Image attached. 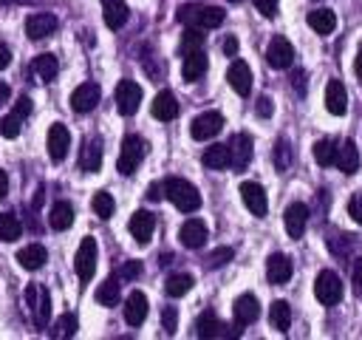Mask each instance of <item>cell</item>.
Returning a JSON list of instances; mask_svg holds the SVG:
<instances>
[{"mask_svg": "<svg viewBox=\"0 0 362 340\" xmlns=\"http://www.w3.org/2000/svg\"><path fill=\"white\" fill-rule=\"evenodd\" d=\"M99 96H102V91H99L96 82H82V85H76L74 94H71V108H74L76 113H88V110H93V108L99 105Z\"/></svg>", "mask_w": 362, "mask_h": 340, "instance_id": "cell-12", "label": "cell"}, {"mask_svg": "<svg viewBox=\"0 0 362 340\" xmlns=\"http://www.w3.org/2000/svg\"><path fill=\"white\" fill-rule=\"evenodd\" d=\"M20 232H23L20 218H17L14 212H0V241L11 244V241H17V238H20Z\"/></svg>", "mask_w": 362, "mask_h": 340, "instance_id": "cell-35", "label": "cell"}, {"mask_svg": "<svg viewBox=\"0 0 362 340\" xmlns=\"http://www.w3.org/2000/svg\"><path fill=\"white\" fill-rule=\"evenodd\" d=\"M192 283H195V278H192V275H187V272H175V275H170V278H167L164 292H167L170 298H181V295H187V292L192 289Z\"/></svg>", "mask_w": 362, "mask_h": 340, "instance_id": "cell-34", "label": "cell"}, {"mask_svg": "<svg viewBox=\"0 0 362 340\" xmlns=\"http://www.w3.org/2000/svg\"><path fill=\"white\" fill-rule=\"evenodd\" d=\"M204 40H206V34L201 28H187V34L181 37V54H189V51L204 48Z\"/></svg>", "mask_w": 362, "mask_h": 340, "instance_id": "cell-40", "label": "cell"}, {"mask_svg": "<svg viewBox=\"0 0 362 340\" xmlns=\"http://www.w3.org/2000/svg\"><path fill=\"white\" fill-rule=\"evenodd\" d=\"M175 320H178L175 306H164V312H161V323H164V332H167V334H175Z\"/></svg>", "mask_w": 362, "mask_h": 340, "instance_id": "cell-45", "label": "cell"}, {"mask_svg": "<svg viewBox=\"0 0 362 340\" xmlns=\"http://www.w3.org/2000/svg\"><path fill=\"white\" fill-rule=\"evenodd\" d=\"M255 8H257L263 17H274V14H277V0H255Z\"/></svg>", "mask_w": 362, "mask_h": 340, "instance_id": "cell-48", "label": "cell"}, {"mask_svg": "<svg viewBox=\"0 0 362 340\" xmlns=\"http://www.w3.org/2000/svg\"><path fill=\"white\" fill-rule=\"evenodd\" d=\"M14 113H17L20 119L28 116V113H31V99H28V96H20V99L14 102Z\"/></svg>", "mask_w": 362, "mask_h": 340, "instance_id": "cell-51", "label": "cell"}, {"mask_svg": "<svg viewBox=\"0 0 362 340\" xmlns=\"http://www.w3.org/2000/svg\"><path fill=\"white\" fill-rule=\"evenodd\" d=\"M141 275V264L139 261H127L124 266H122V272H119V278H124V280H133V278H139Z\"/></svg>", "mask_w": 362, "mask_h": 340, "instance_id": "cell-47", "label": "cell"}, {"mask_svg": "<svg viewBox=\"0 0 362 340\" xmlns=\"http://www.w3.org/2000/svg\"><path fill=\"white\" fill-rule=\"evenodd\" d=\"M20 116L17 113H8V116H3L0 119V136H6V139H17L20 136Z\"/></svg>", "mask_w": 362, "mask_h": 340, "instance_id": "cell-43", "label": "cell"}, {"mask_svg": "<svg viewBox=\"0 0 362 340\" xmlns=\"http://www.w3.org/2000/svg\"><path fill=\"white\" fill-rule=\"evenodd\" d=\"M175 17H178V23H184L187 28H201V31H206V28H218V26L223 23L226 11H223L221 6L184 3V6H178Z\"/></svg>", "mask_w": 362, "mask_h": 340, "instance_id": "cell-1", "label": "cell"}, {"mask_svg": "<svg viewBox=\"0 0 362 340\" xmlns=\"http://www.w3.org/2000/svg\"><path fill=\"white\" fill-rule=\"evenodd\" d=\"M68 144H71L68 128H65L62 122H54V125L48 128V156H51L54 162H62V159L68 156Z\"/></svg>", "mask_w": 362, "mask_h": 340, "instance_id": "cell-13", "label": "cell"}, {"mask_svg": "<svg viewBox=\"0 0 362 340\" xmlns=\"http://www.w3.org/2000/svg\"><path fill=\"white\" fill-rule=\"evenodd\" d=\"M206 224L201 221V218H189V221H184L181 224V232H178V238H181V244L187 246V249H198V246H204L206 244Z\"/></svg>", "mask_w": 362, "mask_h": 340, "instance_id": "cell-18", "label": "cell"}, {"mask_svg": "<svg viewBox=\"0 0 362 340\" xmlns=\"http://www.w3.org/2000/svg\"><path fill=\"white\" fill-rule=\"evenodd\" d=\"M266 62L272 65V68H288L291 62H294V48H291V42L286 40V37H272V42H269V48H266Z\"/></svg>", "mask_w": 362, "mask_h": 340, "instance_id": "cell-11", "label": "cell"}, {"mask_svg": "<svg viewBox=\"0 0 362 340\" xmlns=\"http://www.w3.org/2000/svg\"><path fill=\"white\" fill-rule=\"evenodd\" d=\"M269 323L277 332H288V326H291V306L286 300H274L269 306Z\"/></svg>", "mask_w": 362, "mask_h": 340, "instance_id": "cell-32", "label": "cell"}, {"mask_svg": "<svg viewBox=\"0 0 362 340\" xmlns=\"http://www.w3.org/2000/svg\"><path fill=\"white\" fill-rule=\"evenodd\" d=\"M8 96H11V88H8V85H3V82H0V102H6V99H8Z\"/></svg>", "mask_w": 362, "mask_h": 340, "instance_id": "cell-58", "label": "cell"}, {"mask_svg": "<svg viewBox=\"0 0 362 340\" xmlns=\"http://www.w3.org/2000/svg\"><path fill=\"white\" fill-rule=\"evenodd\" d=\"M252 153H255L252 136H249V133H235L232 142H229V167L243 170V167L252 162Z\"/></svg>", "mask_w": 362, "mask_h": 340, "instance_id": "cell-9", "label": "cell"}, {"mask_svg": "<svg viewBox=\"0 0 362 340\" xmlns=\"http://www.w3.org/2000/svg\"><path fill=\"white\" fill-rule=\"evenodd\" d=\"M348 212H351V218H354L356 224H362V190L351 196V201H348Z\"/></svg>", "mask_w": 362, "mask_h": 340, "instance_id": "cell-46", "label": "cell"}, {"mask_svg": "<svg viewBox=\"0 0 362 340\" xmlns=\"http://www.w3.org/2000/svg\"><path fill=\"white\" fill-rule=\"evenodd\" d=\"M17 264H20L23 269H28V272L40 269V266L45 264V246H42V244H28V246H23V249L17 252Z\"/></svg>", "mask_w": 362, "mask_h": 340, "instance_id": "cell-28", "label": "cell"}, {"mask_svg": "<svg viewBox=\"0 0 362 340\" xmlns=\"http://www.w3.org/2000/svg\"><path fill=\"white\" fill-rule=\"evenodd\" d=\"M153 230H156V215L150 210H136L133 218H130V232H133L136 244L147 246L150 238H153Z\"/></svg>", "mask_w": 362, "mask_h": 340, "instance_id": "cell-14", "label": "cell"}, {"mask_svg": "<svg viewBox=\"0 0 362 340\" xmlns=\"http://www.w3.org/2000/svg\"><path fill=\"white\" fill-rule=\"evenodd\" d=\"M34 71H37V76H40L42 82H51V79L59 74V62H57L54 54H40V57L34 60Z\"/></svg>", "mask_w": 362, "mask_h": 340, "instance_id": "cell-36", "label": "cell"}, {"mask_svg": "<svg viewBox=\"0 0 362 340\" xmlns=\"http://www.w3.org/2000/svg\"><path fill=\"white\" fill-rule=\"evenodd\" d=\"M226 82L232 85L235 94L249 96V91H252V71H249V65L243 60H235L229 65V71H226Z\"/></svg>", "mask_w": 362, "mask_h": 340, "instance_id": "cell-16", "label": "cell"}, {"mask_svg": "<svg viewBox=\"0 0 362 340\" xmlns=\"http://www.w3.org/2000/svg\"><path fill=\"white\" fill-rule=\"evenodd\" d=\"M229 3H240V0H229Z\"/></svg>", "mask_w": 362, "mask_h": 340, "instance_id": "cell-60", "label": "cell"}, {"mask_svg": "<svg viewBox=\"0 0 362 340\" xmlns=\"http://www.w3.org/2000/svg\"><path fill=\"white\" fill-rule=\"evenodd\" d=\"M221 128H223V116H221L218 110H204V113H198V116L192 119L189 133H192V139L204 142V139L218 136V133H221Z\"/></svg>", "mask_w": 362, "mask_h": 340, "instance_id": "cell-7", "label": "cell"}, {"mask_svg": "<svg viewBox=\"0 0 362 340\" xmlns=\"http://www.w3.org/2000/svg\"><path fill=\"white\" fill-rule=\"evenodd\" d=\"M314 159H317V164H322V167L334 164V159H337V142H334V139H320V142L314 144Z\"/></svg>", "mask_w": 362, "mask_h": 340, "instance_id": "cell-38", "label": "cell"}, {"mask_svg": "<svg viewBox=\"0 0 362 340\" xmlns=\"http://www.w3.org/2000/svg\"><path fill=\"white\" fill-rule=\"evenodd\" d=\"M266 278H269V283H274V286L286 283V280L291 278V258L283 255V252L269 255V261H266Z\"/></svg>", "mask_w": 362, "mask_h": 340, "instance_id": "cell-19", "label": "cell"}, {"mask_svg": "<svg viewBox=\"0 0 362 340\" xmlns=\"http://www.w3.org/2000/svg\"><path fill=\"white\" fill-rule=\"evenodd\" d=\"M3 6H14V3H20V0H0Z\"/></svg>", "mask_w": 362, "mask_h": 340, "instance_id": "cell-59", "label": "cell"}, {"mask_svg": "<svg viewBox=\"0 0 362 340\" xmlns=\"http://www.w3.org/2000/svg\"><path fill=\"white\" fill-rule=\"evenodd\" d=\"M25 306L31 312L34 326L37 329H45V323L51 317V295H48V289L40 286V283H28L25 286Z\"/></svg>", "mask_w": 362, "mask_h": 340, "instance_id": "cell-3", "label": "cell"}, {"mask_svg": "<svg viewBox=\"0 0 362 340\" xmlns=\"http://www.w3.org/2000/svg\"><path fill=\"white\" fill-rule=\"evenodd\" d=\"M150 113H153L156 119H161V122H173V119L178 116V102H175V96H173L170 91L156 94V99H153V105H150Z\"/></svg>", "mask_w": 362, "mask_h": 340, "instance_id": "cell-25", "label": "cell"}, {"mask_svg": "<svg viewBox=\"0 0 362 340\" xmlns=\"http://www.w3.org/2000/svg\"><path fill=\"white\" fill-rule=\"evenodd\" d=\"M74 334H76V314H74V312H65V314L57 320L51 337H74Z\"/></svg>", "mask_w": 362, "mask_h": 340, "instance_id": "cell-41", "label": "cell"}, {"mask_svg": "<svg viewBox=\"0 0 362 340\" xmlns=\"http://www.w3.org/2000/svg\"><path fill=\"white\" fill-rule=\"evenodd\" d=\"M232 314H235V326L238 329H243V326H249V323H255L257 320V314H260V306H257V298L255 295H240L238 300H235V306H232Z\"/></svg>", "mask_w": 362, "mask_h": 340, "instance_id": "cell-15", "label": "cell"}, {"mask_svg": "<svg viewBox=\"0 0 362 340\" xmlns=\"http://www.w3.org/2000/svg\"><path fill=\"white\" fill-rule=\"evenodd\" d=\"M8 196V176H6V170H0V201Z\"/></svg>", "mask_w": 362, "mask_h": 340, "instance_id": "cell-56", "label": "cell"}, {"mask_svg": "<svg viewBox=\"0 0 362 340\" xmlns=\"http://www.w3.org/2000/svg\"><path fill=\"white\" fill-rule=\"evenodd\" d=\"M96 303L99 306H116L119 303V278H107L96 289Z\"/></svg>", "mask_w": 362, "mask_h": 340, "instance_id": "cell-37", "label": "cell"}, {"mask_svg": "<svg viewBox=\"0 0 362 340\" xmlns=\"http://www.w3.org/2000/svg\"><path fill=\"white\" fill-rule=\"evenodd\" d=\"M283 221H286V232H288V238H300V235L305 232V224H308V207L300 204V201L288 204Z\"/></svg>", "mask_w": 362, "mask_h": 340, "instance_id": "cell-17", "label": "cell"}, {"mask_svg": "<svg viewBox=\"0 0 362 340\" xmlns=\"http://www.w3.org/2000/svg\"><path fill=\"white\" fill-rule=\"evenodd\" d=\"M74 266H76V275L82 283H88L93 278V272H96V241L93 238H82L76 258H74Z\"/></svg>", "mask_w": 362, "mask_h": 340, "instance_id": "cell-8", "label": "cell"}, {"mask_svg": "<svg viewBox=\"0 0 362 340\" xmlns=\"http://www.w3.org/2000/svg\"><path fill=\"white\" fill-rule=\"evenodd\" d=\"M325 110L334 116H342L348 110V94H345V85L339 79H331L325 85Z\"/></svg>", "mask_w": 362, "mask_h": 340, "instance_id": "cell-22", "label": "cell"}, {"mask_svg": "<svg viewBox=\"0 0 362 340\" xmlns=\"http://www.w3.org/2000/svg\"><path fill=\"white\" fill-rule=\"evenodd\" d=\"M232 255H235V252H232L229 246H221V249H215V252L206 258V266H209V269H218V266L229 264V261H232Z\"/></svg>", "mask_w": 362, "mask_h": 340, "instance_id": "cell-44", "label": "cell"}, {"mask_svg": "<svg viewBox=\"0 0 362 340\" xmlns=\"http://www.w3.org/2000/svg\"><path fill=\"white\" fill-rule=\"evenodd\" d=\"M57 31V17L54 14H28L25 20V34L31 40H45Z\"/></svg>", "mask_w": 362, "mask_h": 340, "instance_id": "cell-21", "label": "cell"}, {"mask_svg": "<svg viewBox=\"0 0 362 340\" xmlns=\"http://www.w3.org/2000/svg\"><path fill=\"white\" fill-rule=\"evenodd\" d=\"M308 26L317 31V34H331L334 28H337V14L331 11V8H314V11H308Z\"/></svg>", "mask_w": 362, "mask_h": 340, "instance_id": "cell-30", "label": "cell"}, {"mask_svg": "<svg viewBox=\"0 0 362 340\" xmlns=\"http://www.w3.org/2000/svg\"><path fill=\"white\" fill-rule=\"evenodd\" d=\"M201 162L209 170H226L229 167V144H212V147H206L204 156H201Z\"/></svg>", "mask_w": 362, "mask_h": 340, "instance_id": "cell-31", "label": "cell"}, {"mask_svg": "<svg viewBox=\"0 0 362 340\" xmlns=\"http://www.w3.org/2000/svg\"><path fill=\"white\" fill-rule=\"evenodd\" d=\"M147 198H150V201L164 198V181H153V184L147 187Z\"/></svg>", "mask_w": 362, "mask_h": 340, "instance_id": "cell-52", "label": "cell"}, {"mask_svg": "<svg viewBox=\"0 0 362 340\" xmlns=\"http://www.w3.org/2000/svg\"><path fill=\"white\" fill-rule=\"evenodd\" d=\"M240 198H243V204H246V210H249L252 215H257V218L266 215L269 198H266V190H263L257 181H243V184H240Z\"/></svg>", "mask_w": 362, "mask_h": 340, "instance_id": "cell-10", "label": "cell"}, {"mask_svg": "<svg viewBox=\"0 0 362 340\" xmlns=\"http://www.w3.org/2000/svg\"><path fill=\"white\" fill-rule=\"evenodd\" d=\"M90 207H93V212H96L102 221H107V218L113 215V207H116V204H113V196H110V193L99 190V193L90 198Z\"/></svg>", "mask_w": 362, "mask_h": 340, "instance_id": "cell-39", "label": "cell"}, {"mask_svg": "<svg viewBox=\"0 0 362 340\" xmlns=\"http://www.w3.org/2000/svg\"><path fill=\"white\" fill-rule=\"evenodd\" d=\"M8 65H11V48L6 42H0V71L8 68Z\"/></svg>", "mask_w": 362, "mask_h": 340, "instance_id": "cell-54", "label": "cell"}, {"mask_svg": "<svg viewBox=\"0 0 362 340\" xmlns=\"http://www.w3.org/2000/svg\"><path fill=\"white\" fill-rule=\"evenodd\" d=\"M255 110H257V116H263V119H266V116H272L274 105H272V99H269V96H260V99H257V105H255Z\"/></svg>", "mask_w": 362, "mask_h": 340, "instance_id": "cell-50", "label": "cell"}, {"mask_svg": "<svg viewBox=\"0 0 362 340\" xmlns=\"http://www.w3.org/2000/svg\"><path fill=\"white\" fill-rule=\"evenodd\" d=\"M223 54H226V57H235V54H238V40H235V37H226V40H223Z\"/></svg>", "mask_w": 362, "mask_h": 340, "instance_id": "cell-55", "label": "cell"}, {"mask_svg": "<svg viewBox=\"0 0 362 340\" xmlns=\"http://www.w3.org/2000/svg\"><path fill=\"white\" fill-rule=\"evenodd\" d=\"M144 139L141 136H124V142H122V150H119V162H116V170L122 173V176H133L136 173V167L141 164V159H144Z\"/></svg>", "mask_w": 362, "mask_h": 340, "instance_id": "cell-4", "label": "cell"}, {"mask_svg": "<svg viewBox=\"0 0 362 340\" xmlns=\"http://www.w3.org/2000/svg\"><path fill=\"white\" fill-rule=\"evenodd\" d=\"M351 280H354V289H356V295L362 298V258H356V261H354V269H351Z\"/></svg>", "mask_w": 362, "mask_h": 340, "instance_id": "cell-49", "label": "cell"}, {"mask_svg": "<svg viewBox=\"0 0 362 340\" xmlns=\"http://www.w3.org/2000/svg\"><path fill=\"white\" fill-rule=\"evenodd\" d=\"M204 74H206V54H204V48L184 54V62H181V76H184L187 82H195V79H201Z\"/></svg>", "mask_w": 362, "mask_h": 340, "instance_id": "cell-23", "label": "cell"}, {"mask_svg": "<svg viewBox=\"0 0 362 340\" xmlns=\"http://www.w3.org/2000/svg\"><path fill=\"white\" fill-rule=\"evenodd\" d=\"M144 317H147V298H144V292H130L124 298V323L136 329V326L144 323Z\"/></svg>", "mask_w": 362, "mask_h": 340, "instance_id": "cell-20", "label": "cell"}, {"mask_svg": "<svg viewBox=\"0 0 362 340\" xmlns=\"http://www.w3.org/2000/svg\"><path fill=\"white\" fill-rule=\"evenodd\" d=\"M291 85L297 88V94H305V71H294L291 74Z\"/></svg>", "mask_w": 362, "mask_h": 340, "instance_id": "cell-53", "label": "cell"}, {"mask_svg": "<svg viewBox=\"0 0 362 340\" xmlns=\"http://www.w3.org/2000/svg\"><path fill=\"white\" fill-rule=\"evenodd\" d=\"M102 17L107 28H122L130 17V8L124 0H102Z\"/></svg>", "mask_w": 362, "mask_h": 340, "instance_id": "cell-24", "label": "cell"}, {"mask_svg": "<svg viewBox=\"0 0 362 340\" xmlns=\"http://www.w3.org/2000/svg\"><path fill=\"white\" fill-rule=\"evenodd\" d=\"M141 105V88L133 79H122L116 85V108L122 116H133Z\"/></svg>", "mask_w": 362, "mask_h": 340, "instance_id": "cell-6", "label": "cell"}, {"mask_svg": "<svg viewBox=\"0 0 362 340\" xmlns=\"http://www.w3.org/2000/svg\"><path fill=\"white\" fill-rule=\"evenodd\" d=\"M164 196L181 210V212H195L201 207V193L187 181V178H167L164 181Z\"/></svg>", "mask_w": 362, "mask_h": 340, "instance_id": "cell-2", "label": "cell"}, {"mask_svg": "<svg viewBox=\"0 0 362 340\" xmlns=\"http://www.w3.org/2000/svg\"><path fill=\"white\" fill-rule=\"evenodd\" d=\"M334 164L345 173V176H354L356 170H359V150H356V144L348 139V142H342L339 147H337V159H334Z\"/></svg>", "mask_w": 362, "mask_h": 340, "instance_id": "cell-26", "label": "cell"}, {"mask_svg": "<svg viewBox=\"0 0 362 340\" xmlns=\"http://www.w3.org/2000/svg\"><path fill=\"white\" fill-rule=\"evenodd\" d=\"M354 71H356V76L362 79V45H359V51H356V60H354Z\"/></svg>", "mask_w": 362, "mask_h": 340, "instance_id": "cell-57", "label": "cell"}, {"mask_svg": "<svg viewBox=\"0 0 362 340\" xmlns=\"http://www.w3.org/2000/svg\"><path fill=\"white\" fill-rule=\"evenodd\" d=\"M314 295H317V300L322 306L339 303L342 300V280H339V275L334 269H322L317 275V280H314Z\"/></svg>", "mask_w": 362, "mask_h": 340, "instance_id": "cell-5", "label": "cell"}, {"mask_svg": "<svg viewBox=\"0 0 362 340\" xmlns=\"http://www.w3.org/2000/svg\"><path fill=\"white\" fill-rule=\"evenodd\" d=\"M195 334L198 337H226V326L215 317V312H204L195 320Z\"/></svg>", "mask_w": 362, "mask_h": 340, "instance_id": "cell-29", "label": "cell"}, {"mask_svg": "<svg viewBox=\"0 0 362 340\" xmlns=\"http://www.w3.org/2000/svg\"><path fill=\"white\" fill-rule=\"evenodd\" d=\"M79 167L85 173H96L102 167V144H99V139H85L82 153H79Z\"/></svg>", "mask_w": 362, "mask_h": 340, "instance_id": "cell-27", "label": "cell"}, {"mask_svg": "<svg viewBox=\"0 0 362 340\" xmlns=\"http://www.w3.org/2000/svg\"><path fill=\"white\" fill-rule=\"evenodd\" d=\"M48 224H51L54 230H68V227L74 224V207H71L68 201H57V204L51 207Z\"/></svg>", "mask_w": 362, "mask_h": 340, "instance_id": "cell-33", "label": "cell"}, {"mask_svg": "<svg viewBox=\"0 0 362 340\" xmlns=\"http://www.w3.org/2000/svg\"><path fill=\"white\" fill-rule=\"evenodd\" d=\"M274 167H277L280 173L291 167V147H288L286 139H277V144H274Z\"/></svg>", "mask_w": 362, "mask_h": 340, "instance_id": "cell-42", "label": "cell"}]
</instances>
